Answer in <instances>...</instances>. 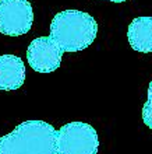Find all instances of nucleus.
<instances>
[{"label":"nucleus","mask_w":152,"mask_h":154,"mask_svg":"<svg viewBox=\"0 0 152 154\" xmlns=\"http://www.w3.org/2000/svg\"><path fill=\"white\" fill-rule=\"evenodd\" d=\"M57 154H98L99 137L94 126L85 122H68L57 130Z\"/></svg>","instance_id":"3"},{"label":"nucleus","mask_w":152,"mask_h":154,"mask_svg":"<svg viewBox=\"0 0 152 154\" xmlns=\"http://www.w3.org/2000/svg\"><path fill=\"white\" fill-rule=\"evenodd\" d=\"M57 130L43 121H25L0 137V154H57Z\"/></svg>","instance_id":"1"},{"label":"nucleus","mask_w":152,"mask_h":154,"mask_svg":"<svg viewBox=\"0 0 152 154\" xmlns=\"http://www.w3.org/2000/svg\"><path fill=\"white\" fill-rule=\"evenodd\" d=\"M98 24L95 18L80 10H63L53 17L50 35L63 52H80L95 41Z\"/></svg>","instance_id":"2"},{"label":"nucleus","mask_w":152,"mask_h":154,"mask_svg":"<svg viewBox=\"0 0 152 154\" xmlns=\"http://www.w3.org/2000/svg\"><path fill=\"white\" fill-rule=\"evenodd\" d=\"M63 51L50 37L35 38L27 49V59L38 73H52L61 65Z\"/></svg>","instance_id":"5"},{"label":"nucleus","mask_w":152,"mask_h":154,"mask_svg":"<svg viewBox=\"0 0 152 154\" xmlns=\"http://www.w3.org/2000/svg\"><path fill=\"white\" fill-rule=\"evenodd\" d=\"M25 81V65L22 59L16 55L0 56V90H18Z\"/></svg>","instance_id":"6"},{"label":"nucleus","mask_w":152,"mask_h":154,"mask_svg":"<svg viewBox=\"0 0 152 154\" xmlns=\"http://www.w3.org/2000/svg\"><path fill=\"white\" fill-rule=\"evenodd\" d=\"M142 121L152 130V80L148 84V98L142 106Z\"/></svg>","instance_id":"8"},{"label":"nucleus","mask_w":152,"mask_h":154,"mask_svg":"<svg viewBox=\"0 0 152 154\" xmlns=\"http://www.w3.org/2000/svg\"><path fill=\"white\" fill-rule=\"evenodd\" d=\"M128 44L134 51L152 53V17H137L127 29Z\"/></svg>","instance_id":"7"},{"label":"nucleus","mask_w":152,"mask_h":154,"mask_svg":"<svg viewBox=\"0 0 152 154\" xmlns=\"http://www.w3.org/2000/svg\"><path fill=\"white\" fill-rule=\"evenodd\" d=\"M34 24V10L28 0H0V32L18 37L29 32Z\"/></svg>","instance_id":"4"},{"label":"nucleus","mask_w":152,"mask_h":154,"mask_svg":"<svg viewBox=\"0 0 152 154\" xmlns=\"http://www.w3.org/2000/svg\"><path fill=\"white\" fill-rule=\"evenodd\" d=\"M108 2H113V3H123V2H127V0H108Z\"/></svg>","instance_id":"9"}]
</instances>
